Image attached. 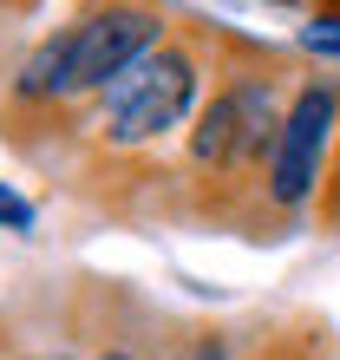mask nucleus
Segmentation results:
<instances>
[{
  "mask_svg": "<svg viewBox=\"0 0 340 360\" xmlns=\"http://www.w3.org/2000/svg\"><path fill=\"white\" fill-rule=\"evenodd\" d=\"M190 98H197L190 53L157 46V53H144L131 72H118L112 86H105V138L112 144H151L190 112Z\"/></svg>",
  "mask_w": 340,
  "mask_h": 360,
  "instance_id": "1",
  "label": "nucleus"
},
{
  "mask_svg": "<svg viewBox=\"0 0 340 360\" xmlns=\"http://www.w3.org/2000/svg\"><path fill=\"white\" fill-rule=\"evenodd\" d=\"M157 39H164V20L151 7H105L92 20H79V27L66 33V79H59V98L105 92L118 72H131Z\"/></svg>",
  "mask_w": 340,
  "mask_h": 360,
  "instance_id": "2",
  "label": "nucleus"
},
{
  "mask_svg": "<svg viewBox=\"0 0 340 360\" xmlns=\"http://www.w3.org/2000/svg\"><path fill=\"white\" fill-rule=\"evenodd\" d=\"M275 138H282V118H275V86L268 79H242L209 98V112L197 118V138H190V158L203 171H249L255 158H275Z\"/></svg>",
  "mask_w": 340,
  "mask_h": 360,
  "instance_id": "3",
  "label": "nucleus"
},
{
  "mask_svg": "<svg viewBox=\"0 0 340 360\" xmlns=\"http://www.w3.org/2000/svg\"><path fill=\"white\" fill-rule=\"evenodd\" d=\"M334 112H340V92L334 86H308L301 98L288 105L282 118V138H275V158H268V197L294 210L314 197L321 184V164H327V144H334Z\"/></svg>",
  "mask_w": 340,
  "mask_h": 360,
  "instance_id": "4",
  "label": "nucleus"
},
{
  "mask_svg": "<svg viewBox=\"0 0 340 360\" xmlns=\"http://www.w3.org/2000/svg\"><path fill=\"white\" fill-rule=\"evenodd\" d=\"M59 79H66V33L59 39H46V46H39L27 66H20V98H59Z\"/></svg>",
  "mask_w": 340,
  "mask_h": 360,
  "instance_id": "5",
  "label": "nucleus"
},
{
  "mask_svg": "<svg viewBox=\"0 0 340 360\" xmlns=\"http://www.w3.org/2000/svg\"><path fill=\"white\" fill-rule=\"evenodd\" d=\"M301 46H308V53H334V59H340V13H314L308 27H301Z\"/></svg>",
  "mask_w": 340,
  "mask_h": 360,
  "instance_id": "6",
  "label": "nucleus"
},
{
  "mask_svg": "<svg viewBox=\"0 0 340 360\" xmlns=\"http://www.w3.org/2000/svg\"><path fill=\"white\" fill-rule=\"evenodd\" d=\"M0 223H7V229H33V210L20 203V197H13L7 184H0Z\"/></svg>",
  "mask_w": 340,
  "mask_h": 360,
  "instance_id": "7",
  "label": "nucleus"
},
{
  "mask_svg": "<svg viewBox=\"0 0 340 360\" xmlns=\"http://www.w3.org/2000/svg\"><path fill=\"white\" fill-rule=\"evenodd\" d=\"M190 360H223V341H203V347L190 354Z\"/></svg>",
  "mask_w": 340,
  "mask_h": 360,
  "instance_id": "8",
  "label": "nucleus"
},
{
  "mask_svg": "<svg viewBox=\"0 0 340 360\" xmlns=\"http://www.w3.org/2000/svg\"><path fill=\"white\" fill-rule=\"evenodd\" d=\"M98 360H131V354H98Z\"/></svg>",
  "mask_w": 340,
  "mask_h": 360,
  "instance_id": "9",
  "label": "nucleus"
}]
</instances>
